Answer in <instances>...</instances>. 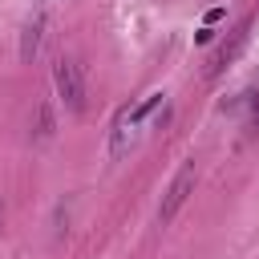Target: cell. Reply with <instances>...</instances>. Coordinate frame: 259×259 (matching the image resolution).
Wrapping results in <instances>:
<instances>
[{
    "mask_svg": "<svg viewBox=\"0 0 259 259\" xmlns=\"http://www.w3.org/2000/svg\"><path fill=\"white\" fill-rule=\"evenodd\" d=\"M162 97H166V93H150V97H146L142 105H134V109H130V117H134V125H138V121H142L146 113H154V109L162 105Z\"/></svg>",
    "mask_w": 259,
    "mask_h": 259,
    "instance_id": "8992f818",
    "label": "cell"
},
{
    "mask_svg": "<svg viewBox=\"0 0 259 259\" xmlns=\"http://www.w3.org/2000/svg\"><path fill=\"white\" fill-rule=\"evenodd\" d=\"M190 190H194V162H186V166L174 174V182L166 186V194H162V206H158V223H170V219L182 210V202L190 198Z\"/></svg>",
    "mask_w": 259,
    "mask_h": 259,
    "instance_id": "7a4b0ae2",
    "label": "cell"
},
{
    "mask_svg": "<svg viewBox=\"0 0 259 259\" xmlns=\"http://www.w3.org/2000/svg\"><path fill=\"white\" fill-rule=\"evenodd\" d=\"M53 85H57V97L65 101V109H73V113H81L85 109V77H81V65L77 61H57V69H53Z\"/></svg>",
    "mask_w": 259,
    "mask_h": 259,
    "instance_id": "6da1fadb",
    "label": "cell"
},
{
    "mask_svg": "<svg viewBox=\"0 0 259 259\" xmlns=\"http://www.w3.org/2000/svg\"><path fill=\"white\" fill-rule=\"evenodd\" d=\"M53 130H57V117H53V101L45 97V101L36 105V130H32V134H36V142H49V138H53Z\"/></svg>",
    "mask_w": 259,
    "mask_h": 259,
    "instance_id": "5b68a950",
    "label": "cell"
},
{
    "mask_svg": "<svg viewBox=\"0 0 259 259\" xmlns=\"http://www.w3.org/2000/svg\"><path fill=\"white\" fill-rule=\"evenodd\" d=\"M130 134H134V117H130V109H121V113H117V121H113V146H109V154H113V158H121V154H125Z\"/></svg>",
    "mask_w": 259,
    "mask_h": 259,
    "instance_id": "277c9868",
    "label": "cell"
},
{
    "mask_svg": "<svg viewBox=\"0 0 259 259\" xmlns=\"http://www.w3.org/2000/svg\"><path fill=\"white\" fill-rule=\"evenodd\" d=\"M45 28H49V16H45V12H36V16L24 24V32H20V61H32V57L40 53V45H45Z\"/></svg>",
    "mask_w": 259,
    "mask_h": 259,
    "instance_id": "3957f363",
    "label": "cell"
}]
</instances>
